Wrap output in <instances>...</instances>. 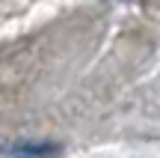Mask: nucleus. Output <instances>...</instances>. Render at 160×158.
Listing matches in <instances>:
<instances>
[{
  "label": "nucleus",
  "instance_id": "nucleus-1",
  "mask_svg": "<svg viewBox=\"0 0 160 158\" xmlns=\"http://www.w3.org/2000/svg\"><path fill=\"white\" fill-rule=\"evenodd\" d=\"M6 158H62V146L51 140H18L0 149Z\"/></svg>",
  "mask_w": 160,
  "mask_h": 158
}]
</instances>
